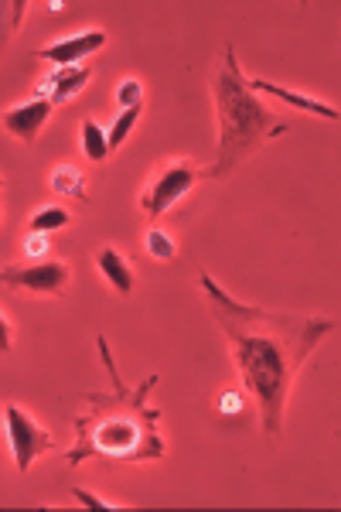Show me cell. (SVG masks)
Returning a JSON list of instances; mask_svg holds the SVG:
<instances>
[{"label": "cell", "instance_id": "1", "mask_svg": "<svg viewBox=\"0 0 341 512\" xmlns=\"http://www.w3.org/2000/svg\"><path fill=\"white\" fill-rule=\"evenodd\" d=\"M202 294L209 301L212 318L229 338L232 359L239 366L246 390L260 407V424L270 437L280 434L287 414V396L294 379L301 376L307 355L335 332V318L290 315V311H266L236 301L215 284L212 274H198Z\"/></svg>", "mask_w": 341, "mask_h": 512}, {"label": "cell", "instance_id": "2", "mask_svg": "<svg viewBox=\"0 0 341 512\" xmlns=\"http://www.w3.org/2000/svg\"><path fill=\"white\" fill-rule=\"evenodd\" d=\"M99 359L110 376V393H86V414L76 417V441L65 451L69 468L82 461H161L168 454V441L161 434V410L151 407V390L161 376L151 373L144 383H123L120 366L106 335H96Z\"/></svg>", "mask_w": 341, "mask_h": 512}, {"label": "cell", "instance_id": "3", "mask_svg": "<svg viewBox=\"0 0 341 512\" xmlns=\"http://www.w3.org/2000/svg\"><path fill=\"white\" fill-rule=\"evenodd\" d=\"M215 113H219V147L215 161L209 164V178H226L239 168L246 158L273 137L287 134V120H280L260 96L249 89V79L239 69L236 48L226 45L222 62L212 79Z\"/></svg>", "mask_w": 341, "mask_h": 512}, {"label": "cell", "instance_id": "4", "mask_svg": "<svg viewBox=\"0 0 341 512\" xmlns=\"http://www.w3.org/2000/svg\"><path fill=\"white\" fill-rule=\"evenodd\" d=\"M202 178H209V168H198V164H191V161H164L161 168L154 171V178L147 181L144 195H140L144 216L151 222L168 216L174 205H178Z\"/></svg>", "mask_w": 341, "mask_h": 512}, {"label": "cell", "instance_id": "5", "mask_svg": "<svg viewBox=\"0 0 341 512\" xmlns=\"http://www.w3.org/2000/svg\"><path fill=\"white\" fill-rule=\"evenodd\" d=\"M0 280L14 294L62 297L72 284V270L62 260H38V263H24V267H4L0 270Z\"/></svg>", "mask_w": 341, "mask_h": 512}, {"label": "cell", "instance_id": "6", "mask_svg": "<svg viewBox=\"0 0 341 512\" xmlns=\"http://www.w3.org/2000/svg\"><path fill=\"white\" fill-rule=\"evenodd\" d=\"M4 427H7V444H11V458L18 465V472H28L31 465L55 448V437L48 434V427H41L35 417L24 407H4Z\"/></svg>", "mask_w": 341, "mask_h": 512}, {"label": "cell", "instance_id": "7", "mask_svg": "<svg viewBox=\"0 0 341 512\" xmlns=\"http://www.w3.org/2000/svg\"><path fill=\"white\" fill-rule=\"evenodd\" d=\"M106 41H110V38H106L103 28H89V31H79V35L58 38V41H52V45H45V48H35V52H31V59L48 62V65H55V69H79L89 55L99 52V48H106Z\"/></svg>", "mask_w": 341, "mask_h": 512}, {"label": "cell", "instance_id": "8", "mask_svg": "<svg viewBox=\"0 0 341 512\" xmlns=\"http://www.w3.org/2000/svg\"><path fill=\"white\" fill-rule=\"evenodd\" d=\"M93 79H96L93 65H79V69H52L35 86V99H52L55 106H65V103H72V99H76Z\"/></svg>", "mask_w": 341, "mask_h": 512}, {"label": "cell", "instance_id": "9", "mask_svg": "<svg viewBox=\"0 0 341 512\" xmlns=\"http://www.w3.org/2000/svg\"><path fill=\"white\" fill-rule=\"evenodd\" d=\"M52 110H55L52 99H28L21 106H11V110H4V130L31 147L38 140L41 127L52 117Z\"/></svg>", "mask_w": 341, "mask_h": 512}, {"label": "cell", "instance_id": "10", "mask_svg": "<svg viewBox=\"0 0 341 512\" xmlns=\"http://www.w3.org/2000/svg\"><path fill=\"white\" fill-rule=\"evenodd\" d=\"M249 89L253 93H266L273 96L277 103H287L294 106L297 113H307V117H321V120H341V110L324 99L311 96V93H297V89H287V86H277V82H266V79H249Z\"/></svg>", "mask_w": 341, "mask_h": 512}, {"label": "cell", "instance_id": "11", "mask_svg": "<svg viewBox=\"0 0 341 512\" xmlns=\"http://www.w3.org/2000/svg\"><path fill=\"white\" fill-rule=\"evenodd\" d=\"M96 267H99V274L106 277V284H110L116 294H130L133 291V267H130L127 256L116 250V246H103V250L96 253Z\"/></svg>", "mask_w": 341, "mask_h": 512}, {"label": "cell", "instance_id": "12", "mask_svg": "<svg viewBox=\"0 0 341 512\" xmlns=\"http://www.w3.org/2000/svg\"><path fill=\"white\" fill-rule=\"evenodd\" d=\"M52 192L58 198H69V202H89L86 175H82L76 164H58L52 171Z\"/></svg>", "mask_w": 341, "mask_h": 512}, {"label": "cell", "instance_id": "13", "mask_svg": "<svg viewBox=\"0 0 341 512\" xmlns=\"http://www.w3.org/2000/svg\"><path fill=\"white\" fill-rule=\"evenodd\" d=\"M82 154L86 161L103 164L110 158V130H103L96 120H82Z\"/></svg>", "mask_w": 341, "mask_h": 512}, {"label": "cell", "instance_id": "14", "mask_svg": "<svg viewBox=\"0 0 341 512\" xmlns=\"http://www.w3.org/2000/svg\"><path fill=\"white\" fill-rule=\"evenodd\" d=\"M24 226H28V233H58V229L72 226V212L65 205H45Z\"/></svg>", "mask_w": 341, "mask_h": 512}, {"label": "cell", "instance_id": "15", "mask_svg": "<svg viewBox=\"0 0 341 512\" xmlns=\"http://www.w3.org/2000/svg\"><path fill=\"white\" fill-rule=\"evenodd\" d=\"M144 250L154 256L157 263H174L178 260V243L164 233L161 226H151L147 229V236H144Z\"/></svg>", "mask_w": 341, "mask_h": 512}, {"label": "cell", "instance_id": "16", "mask_svg": "<svg viewBox=\"0 0 341 512\" xmlns=\"http://www.w3.org/2000/svg\"><path fill=\"white\" fill-rule=\"evenodd\" d=\"M140 117H144V106H130V110H120V117H116L113 127H110V154L120 151L123 140L133 134V127H137Z\"/></svg>", "mask_w": 341, "mask_h": 512}, {"label": "cell", "instance_id": "17", "mask_svg": "<svg viewBox=\"0 0 341 512\" xmlns=\"http://www.w3.org/2000/svg\"><path fill=\"white\" fill-rule=\"evenodd\" d=\"M116 106L120 110H130V106H144V82L140 79H123L120 86H116Z\"/></svg>", "mask_w": 341, "mask_h": 512}, {"label": "cell", "instance_id": "18", "mask_svg": "<svg viewBox=\"0 0 341 512\" xmlns=\"http://www.w3.org/2000/svg\"><path fill=\"white\" fill-rule=\"evenodd\" d=\"M72 499H76L79 506H86V509H103V512H120L123 509L120 502H106V499H99L96 492H89V489H72Z\"/></svg>", "mask_w": 341, "mask_h": 512}, {"label": "cell", "instance_id": "19", "mask_svg": "<svg viewBox=\"0 0 341 512\" xmlns=\"http://www.w3.org/2000/svg\"><path fill=\"white\" fill-rule=\"evenodd\" d=\"M21 250H24V256H45L48 253V233H28Z\"/></svg>", "mask_w": 341, "mask_h": 512}, {"label": "cell", "instance_id": "20", "mask_svg": "<svg viewBox=\"0 0 341 512\" xmlns=\"http://www.w3.org/2000/svg\"><path fill=\"white\" fill-rule=\"evenodd\" d=\"M219 410H222V414H239V410H243V400H239V393H236V390H226V393H222Z\"/></svg>", "mask_w": 341, "mask_h": 512}, {"label": "cell", "instance_id": "21", "mask_svg": "<svg viewBox=\"0 0 341 512\" xmlns=\"http://www.w3.org/2000/svg\"><path fill=\"white\" fill-rule=\"evenodd\" d=\"M4 335H7L4 338V352H7V349H11V318H7V315H4Z\"/></svg>", "mask_w": 341, "mask_h": 512}]
</instances>
